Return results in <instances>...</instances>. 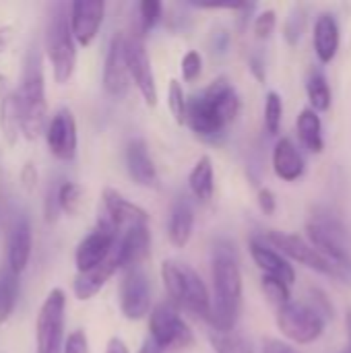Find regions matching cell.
Returning <instances> with one entry per match:
<instances>
[{
	"label": "cell",
	"instance_id": "cell-1",
	"mask_svg": "<svg viewBox=\"0 0 351 353\" xmlns=\"http://www.w3.org/2000/svg\"><path fill=\"white\" fill-rule=\"evenodd\" d=\"M240 114V95L228 77H217L201 95L186 99L184 124L203 141H219Z\"/></svg>",
	"mask_w": 351,
	"mask_h": 353
},
{
	"label": "cell",
	"instance_id": "cell-2",
	"mask_svg": "<svg viewBox=\"0 0 351 353\" xmlns=\"http://www.w3.org/2000/svg\"><path fill=\"white\" fill-rule=\"evenodd\" d=\"M211 277V327L217 331H234L242 310V271L232 242L219 240L215 244Z\"/></svg>",
	"mask_w": 351,
	"mask_h": 353
},
{
	"label": "cell",
	"instance_id": "cell-3",
	"mask_svg": "<svg viewBox=\"0 0 351 353\" xmlns=\"http://www.w3.org/2000/svg\"><path fill=\"white\" fill-rule=\"evenodd\" d=\"M19 103V124L21 134L27 141H35L48 124V101H46V83L41 68V54L37 48H31L25 58L21 85L14 91Z\"/></svg>",
	"mask_w": 351,
	"mask_h": 353
},
{
	"label": "cell",
	"instance_id": "cell-4",
	"mask_svg": "<svg viewBox=\"0 0 351 353\" xmlns=\"http://www.w3.org/2000/svg\"><path fill=\"white\" fill-rule=\"evenodd\" d=\"M161 281L170 296V302L178 310H188L194 316L211 323V296L201 279V275L186 263L163 261L161 263Z\"/></svg>",
	"mask_w": 351,
	"mask_h": 353
},
{
	"label": "cell",
	"instance_id": "cell-5",
	"mask_svg": "<svg viewBox=\"0 0 351 353\" xmlns=\"http://www.w3.org/2000/svg\"><path fill=\"white\" fill-rule=\"evenodd\" d=\"M308 242L319 250L341 275L343 281H351V236L345 225L329 211H317L306 223Z\"/></svg>",
	"mask_w": 351,
	"mask_h": 353
},
{
	"label": "cell",
	"instance_id": "cell-6",
	"mask_svg": "<svg viewBox=\"0 0 351 353\" xmlns=\"http://www.w3.org/2000/svg\"><path fill=\"white\" fill-rule=\"evenodd\" d=\"M46 52L52 62L54 81L58 85H66L72 79L77 66V43L70 31L66 4H56L52 8L46 33Z\"/></svg>",
	"mask_w": 351,
	"mask_h": 353
},
{
	"label": "cell",
	"instance_id": "cell-7",
	"mask_svg": "<svg viewBox=\"0 0 351 353\" xmlns=\"http://www.w3.org/2000/svg\"><path fill=\"white\" fill-rule=\"evenodd\" d=\"M275 321L283 337L298 345H310L319 341L325 333V319L304 302L290 300L285 306L277 308Z\"/></svg>",
	"mask_w": 351,
	"mask_h": 353
},
{
	"label": "cell",
	"instance_id": "cell-8",
	"mask_svg": "<svg viewBox=\"0 0 351 353\" xmlns=\"http://www.w3.org/2000/svg\"><path fill=\"white\" fill-rule=\"evenodd\" d=\"M265 244H269L273 250H277L281 256H285L288 261H294V263H300L321 275H329V277H335V279H341L339 271L319 252L310 246L308 240L296 236V234H285V232H279V230H267L265 234L259 236Z\"/></svg>",
	"mask_w": 351,
	"mask_h": 353
},
{
	"label": "cell",
	"instance_id": "cell-9",
	"mask_svg": "<svg viewBox=\"0 0 351 353\" xmlns=\"http://www.w3.org/2000/svg\"><path fill=\"white\" fill-rule=\"evenodd\" d=\"M149 331V337L161 350H188L194 345V335L190 327L184 323L180 310L172 302H161L151 310Z\"/></svg>",
	"mask_w": 351,
	"mask_h": 353
},
{
	"label": "cell",
	"instance_id": "cell-10",
	"mask_svg": "<svg viewBox=\"0 0 351 353\" xmlns=\"http://www.w3.org/2000/svg\"><path fill=\"white\" fill-rule=\"evenodd\" d=\"M64 314H66V294L60 288H54L46 296L37 314V323H35L37 353H62Z\"/></svg>",
	"mask_w": 351,
	"mask_h": 353
},
{
	"label": "cell",
	"instance_id": "cell-11",
	"mask_svg": "<svg viewBox=\"0 0 351 353\" xmlns=\"http://www.w3.org/2000/svg\"><path fill=\"white\" fill-rule=\"evenodd\" d=\"M124 56H126V68H128L130 81L137 85L145 103L149 108H155L157 105V85H155V74H153L151 60H149V54L145 48V39L141 33L126 37Z\"/></svg>",
	"mask_w": 351,
	"mask_h": 353
},
{
	"label": "cell",
	"instance_id": "cell-12",
	"mask_svg": "<svg viewBox=\"0 0 351 353\" xmlns=\"http://www.w3.org/2000/svg\"><path fill=\"white\" fill-rule=\"evenodd\" d=\"M151 310V285L141 267L126 269L120 281V312L128 321H141Z\"/></svg>",
	"mask_w": 351,
	"mask_h": 353
},
{
	"label": "cell",
	"instance_id": "cell-13",
	"mask_svg": "<svg viewBox=\"0 0 351 353\" xmlns=\"http://www.w3.org/2000/svg\"><path fill=\"white\" fill-rule=\"evenodd\" d=\"M46 143L60 161H72L77 155V120L68 108H60L46 124Z\"/></svg>",
	"mask_w": 351,
	"mask_h": 353
},
{
	"label": "cell",
	"instance_id": "cell-14",
	"mask_svg": "<svg viewBox=\"0 0 351 353\" xmlns=\"http://www.w3.org/2000/svg\"><path fill=\"white\" fill-rule=\"evenodd\" d=\"M101 203H103V213H99V219L110 223L116 232L120 230L126 232L130 228L149 225V213L143 207L128 201L126 196H122L114 188L103 190Z\"/></svg>",
	"mask_w": 351,
	"mask_h": 353
},
{
	"label": "cell",
	"instance_id": "cell-15",
	"mask_svg": "<svg viewBox=\"0 0 351 353\" xmlns=\"http://www.w3.org/2000/svg\"><path fill=\"white\" fill-rule=\"evenodd\" d=\"M106 17V2L103 0H74L68 6V21L70 31L77 46H91L99 33V27Z\"/></svg>",
	"mask_w": 351,
	"mask_h": 353
},
{
	"label": "cell",
	"instance_id": "cell-16",
	"mask_svg": "<svg viewBox=\"0 0 351 353\" xmlns=\"http://www.w3.org/2000/svg\"><path fill=\"white\" fill-rule=\"evenodd\" d=\"M124 43H126V35L118 31L110 41V48L106 54V64H103V89L114 99H122L130 87Z\"/></svg>",
	"mask_w": 351,
	"mask_h": 353
},
{
	"label": "cell",
	"instance_id": "cell-17",
	"mask_svg": "<svg viewBox=\"0 0 351 353\" xmlns=\"http://www.w3.org/2000/svg\"><path fill=\"white\" fill-rule=\"evenodd\" d=\"M118 244V242H116ZM120 271V256H118V248L114 246V250L110 252V256L106 261H101L99 265H95L89 271L77 273L74 283H72V294L77 300H91L93 296H97L101 292V288Z\"/></svg>",
	"mask_w": 351,
	"mask_h": 353
},
{
	"label": "cell",
	"instance_id": "cell-18",
	"mask_svg": "<svg viewBox=\"0 0 351 353\" xmlns=\"http://www.w3.org/2000/svg\"><path fill=\"white\" fill-rule=\"evenodd\" d=\"M118 242V234L116 232H110V230H101L97 228L95 232H91L87 238L81 240V244L77 246V252H74V265H77V271L83 273V271H89L93 269L95 265H99L101 261H106L110 256V252L114 250Z\"/></svg>",
	"mask_w": 351,
	"mask_h": 353
},
{
	"label": "cell",
	"instance_id": "cell-19",
	"mask_svg": "<svg viewBox=\"0 0 351 353\" xmlns=\"http://www.w3.org/2000/svg\"><path fill=\"white\" fill-rule=\"evenodd\" d=\"M248 248H250V256H252L254 265L263 271V275L279 279V281L288 283L290 288L294 285L296 271H294L292 263L285 256H281L277 250H273L269 244H265L259 236L250 240Z\"/></svg>",
	"mask_w": 351,
	"mask_h": 353
},
{
	"label": "cell",
	"instance_id": "cell-20",
	"mask_svg": "<svg viewBox=\"0 0 351 353\" xmlns=\"http://www.w3.org/2000/svg\"><path fill=\"white\" fill-rule=\"evenodd\" d=\"M118 256H120V269H137L141 267L149 254H151V232L149 225H139L130 228L118 238Z\"/></svg>",
	"mask_w": 351,
	"mask_h": 353
},
{
	"label": "cell",
	"instance_id": "cell-21",
	"mask_svg": "<svg viewBox=\"0 0 351 353\" xmlns=\"http://www.w3.org/2000/svg\"><path fill=\"white\" fill-rule=\"evenodd\" d=\"M126 170L128 176L134 180V184L143 188H157L159 176L157 168L149 155V147L143 139H132L126 145Z\"/></svg>",
	"mask_w": 351,
	"mask_h": 353
},
{
	"label": "cell",
	"instance_id": "cell-22",
	"mask_svg": "<svg viewBox=\"0 0 351 353\" xmlns=\"http://www.w3.org/2000/svg\"><path fill=\"white\" fill-rule=\"evenodd\" d=\"M31 248H33V234H31V225L27 221V217H19L14 219L10 232H8V271L12 275H21L31 259Z\"/></svg>",
	"mask_w": 351,
	"mask_h": 353
},
{
	"label": "cell",
	"instance_id": "cell-23",
	"mask_svg": "<svg viewBox=\"0 0 351 353\" xmlns=\"http://www.w3.org/2000/svg\"><path fill=\"white\" fill-rule=\"evenodd\" d=\"M339 41H341V31H339V23L335 14L333 12L319 14L314 21V29H312V43L323 64H329L335 60L339 52Z\"/></svg>",
	"mask_w": 351,
	"mask_h": 353
},
{
	"label": "cell",
	"instance_id": "cell-24",
	"mask_svg": "<svg viewBox=\"0 0 351 353\" xmlns=\"http://www.w3.org/2000/svg\"><path fill=\"white\" fill-rule=\"evenodd\" d=\"M273 170L275 176L283 182H296L304 176L306 172V163L302 153L298 151V147L294 145L292 139L283 137L275 143L273 149Z\"/></svg>",
	"mask_w": 351,
	"mask_h": 353
},
{
	"label": "cell",
	"instance_id": "cell-25",
	"mask_svg": "<svg viewBox=\"0 0 351 353\" xmlns=\"http://www.w3.org/2000/svg\"><path fill=\"white\" fill-rule=\"evenodd\" d=\"M192 230H194V209L186 199H178L172 205L170 223H168V236L172 246L184 248L192 238Z\"/></svg>",
	"mask_w": 351,
	"mask_h": 353
},
{
	"label": "cell",
	"instance_id": "cell-26",
	"mask_svg": "<svg viewBox=\"0 0 351 353\" xmlns=\"http://www.w3.org/2000/svg\"><path fill=\"white\" fill-rule=\"evenodd\" d=\"M296 130L300 137V143L304 145V149H308L310 153L319 155L325 151V137H323V124H321V116L310 110L304 108L296 120Z\"/></svg>",
	"mask_w": 351,
	"mask_h": 353
},
{
	"label": "cell",
	"instance_id": "cell-27",
	"mask_svg": "<svg viewBox=\"0 0 351 353\" xmlns=\"http://www.w3.org/2000/svg\"><path fill=\"white\" fill-rule=\"evenodd\" d=\"M188 188L201 203H209L215 192V170L209 155H201L188 174Z\"/></svg>",
	"mask_w": 351,
	"mask_h": 353
},
{
	"label": "cell",
	"instance_id": "cell-28",
	"mask_svg": "<svg viewBox=\"0 0 351 353\" xmlns=\"http://www.w3.org/2000/svg\"><path fill=\"white\" fill-rule=\"evenodd\" d=\"M0 130H2V137L6 139L8 145H14L19 134H21L17 93L6 89V87L0 95Z\"/></svg>",
	"mask_w": 351,
	"mask_h": 353
},
{
	"label": "cell",
	"instance_id": "cell-29",
	"mask_svg": "<svg viewBox=\"0 0 351 353\" xmlns=\"http://www.w3.org/2000/svg\"><path fill=\"white\" fill-rule=\"evenodd\" d=\"M306 93H308V99H310V110H314L317 114L327 112L331 108V103H333L331 85H329L325 72L319 66L310 68V74L306 79Z\"/></svg>",
	"mask_w": 351,
	"mask_h": 353
},
{
	"label": "cell",
	"instance_id": "cell-30",
	"mask_svg": "<svg viewBox=\"0 0 351 353\" xmlns=\"http://www.w3.org/2000/svg\"><path fill=\"white\" fill-rule=\"evenodd\" d=\"M209 341L215 353H254L248 339L236 331H209Z\"/></svg>",
	"mask_w": 351,
	"mask_h": 353
},
{
	"label": "cell",
	"instance_id": "cell-31",
	"mask_svg": "<svg viewBox=\"0 0 351 353\" xmlns=\"http://www.w3.org/2000/svg\"><path fill=\"white\" fill-rule=\"evenodd\" d=\"M56 205H58V211H62L64 215L77 217L85 205V188L77 182L60 184V188L56 192Z\"/></svg>",
	"mask_w": 351,
	"mask_h": 353
},
{
	"label": "cell",
	"instance_id": "cell-32",
	"mask_svg": "<svg viewBox=\"0 0 351 353\" xmlns=\"http://www.w3.org/2000/svg\"><path fill=\"white\" fill-rule=\"evenodd\" d=\"M19 298V277L6 271L0 279V325L6 323L17 306Z\"/></svg>",
	"mask_w": 351,
	"mask_h": 353
},
{
	"label": "cell",
	"instance_id": "cell-33",
	"mask_svg": "<svg viewBox=\"0 0 351 353\" xmlns=\"http://www.w3.org/2000/svg\"><path fill=\"white\" fill-rule=\"evenodd\" d=\"M283 120V101L277 91H269L265 99V128L269 134H277Z\"/></svg>",
	"mask_w": 351,
	"mask_h": 353
},
{
	"label": "cell",
	"instance_id": "cell-34",
	"mask_svg": "<svg viewBox=\"0 0 351 353\" xmlns=\"http://www.w3.org/2000/svg\"><path fill=\"white\" fill-rule=\"evenodd\" d=\"M261 288H263L265 298H267L275 308H281V306H285V304L292 300L290 285H288V283H283V281H279V279H273V277L263 275V279H261Z\"/></svg>",
	"mask_w": 351,
	"mask_h": 353
},
{
	"label": "cell",
	"instance_id": "cell-35",
	"mask_svg": "<svg viewBox=\"0 0 351 353\" xmlns=\"http://www.w3.org/2000/svg\"><path fill=\"white\" fill-rule=\"evenodd\" d=\"M304 27H306V10L304 6H294V10L290 12L288 21H285V27H283V37L290 46H298V41L302 39V33H304Z\"/></svg>",
	"mask_w": 351,
	"mask_h": 353
},
{
	"label": "cell",
	"instance_id": "cell-36",
	"mask_svg": "<svg viewBox=\"0 0 351 353\" xmlns=\"http://www.w3.org/2000/svg\"><path fill=\"white\" fill-rule=\"evenodd\" d=\"M168 108L176 120V124L184 126V118H186V97H184V89L180 85V81H170V89H168Z\"/></svg>",
	"mask_w": 351,
	"mask_h": 353
},
{
	"label": "cell",
	"instance_id": "cell-37",
	"mask_svg": "<svg viewBox=\"0 0 351 353\" xmlns=\"http://www.w3.org/2000/svg\"><path fill=\"white\" fill-rule=\"evenodd\" d=\"M161 10H163V4L159 0H143L139 4V17H141V35L149 33L157 21L161 19Z\"/></svg>",
	"mask_w": 351,
	"mask_h": 353
},
{
	"label": "cell",
	"instance_id": "cell-38",
	"mask_svg": "<svg viewBox=\"0 0 351 353\" xmlns=\"http://www.w3.org/2000/svg\"><path fill=\"white\" fill-rule=\"evenodd\" d=\"M180 70H182V79L186 83H194L201 72H203V58L197 50H190L184 54L182 62H180Z\"/></svg>",
	"mask_w": 351,
	"mask_h": 353
},
{
	"label": "cell",
	"instance_id": "cell-39",
	"mask_svg": "<svg viewBox=\"0 0 351 353\" xmlns=\"http://www.w3.org/2000/svg\"><path fill=\"white\" fill-rule=\"evenodd\" d=\"M275 25H277V12L275 10H263L254 19V35H257V39H269L271 33L275 31Z\"/></svg>",
	"mask_w": 351,
	"mask_h": 353
},
{
	"label": "cell",
	"instance_id": "cell-40",
	"mask_svg": "<svg viewBox=\"0 0 351 353\" xmlns=\"http://www.w3.org/2000/svg\"><path fill=\"white\" fill-rule=\"evenodd\" d=\"M62 353H89V339L85 335V331L77 329L68 335V339L64 341Z\"/></svg>",
	"mask_w": 351,
	"mask_h": 353
},
{
	"label": "cell",
	"instance_id": "cell-41",
	"mask_svg": "<svg viewBox=\"0 0 351 353\" xmlns=\"http://www.w3.org/2000/svg\"><path fill=\"white\" fill-rule=\"evenodd\" d=\"M257 203H259V209L265 213V215H273L275 209H277V201H275V194L273 190L269 188H261L259 194H257Z\"/></svg>",
	"mask_w": 351,
	"mask_h": 353
},
{
	"label": "cell",
	"instance_id": "cell-42",
	"mask_svg": "<svg viewBox=\"0 0 351 353\" xmlns=\"http://www.w3.org/2000/svg\"><path fill=\"white\" fill-rule=\"evenodd\" d=\"M312 296H314V304H312V308L323 316V314H327L329 319L333 316V306H331V302H329V298H327V294H323L321 290H312Z\"/></svg>",
	"mask_w": 351,
	"mask_h": 353
},
{
	"label": "cell",
	"instance_id": "cell-43",
	"mask_svg": "<svg viewBox=\"0 0 351 353\" xmlns=\"http://www.w3.org/2000/svg\"><path fill=\"white\" fill-rule=\"evenodd\" d=\"M19 178H21V184H23L25 190H33L35 184H37V170H35V165H33L31 161H27V163L23 165Z\"/></svg>",
	"mask_w": 351,
	"mask_h": 353
},
{
	"label": "cell",
	"instance_id": "cell-44",
	"mask_svg": "<svg viewBox=\"0 0 351 353\" xmlns=\"http://www.w3.org/2000/svg\"><path fill=\"white\" fill-rule=\"evenodd\" d=\"M263 353H298L292 345L279 341V339H265L263 343Z\"/></svg>",
	"mask_w": 351,
	"mask_h": 353
},
{
	"label": "cell",
	"instance_id": "cell-45",
	"mask_svg": "<svg viewBox=\"0 0 351 353\" xmlns=\"http://www.w3.org/2000/svg\"><path fill=\"white\" fill-rule=\"evenodd\" d=\"M250 70H252V74L261 81V83H265V62H263V56H259V54H254V56H250Z\"/></svg>",
	"mask_w": 351,
	"mask_h": 353
},
{
	"label": "cell",
	"instance_id": "cell-46",
	"mask_svg": "<svg viewBox=\"0 0 351 353\" xmlns=\"http://www.w3.org/2000/svg\"><path fill=\"white\" fill-rule=\"evenodd\" d=\"M106 353H128V347H126V343H124L120 337H112V339L108 341Z\"/></svg>",
	"mask_w": 351,
	"mask_h": 353
},
{
	"label": "cell",
	"instance_id": "cell-47",
	"mask_svg": "<svg viewBox=\"0 0 351 353\" xmlns=\"http://www.w3.org/2000/svg\"><path fill=\"white\" fill-rule=\"evenodd\" d=\"M139 353H163V350H161V347H159L151 337H147V339L143 341V345H141Z\"/></svg>",
	"mask_w": 351,
	"mask_h": 353
},
{
	"label": "cell",
	"instance_id": "cell-48",
	"mask_svg": "<svg viewBox=\"0 0 351 353\" xmlns=\"http://www.w3.org/2000/svg\"><path fill=\"white\" fill-rule=\"evenodd\" d=\"M345 329H348V337H350L351 347V308H348V312H345Z\"/></svg>",
	"mask_w": 351,
	"mask_h": 353
},
{
	"label": "cell",
	"instance_id": "cell-49",
	"mask_svg": "<svg viewBox=\"0 0 351 353\" xmlns=\"http://www.w3.org/2000/svg\"><path fill=\"white\" fill-rule=\"evenodd\" d=\"M343 353H351V347H348V350H345V352Z\"/></svg>",
	"mask_w": 351,
	"mask_h": 353
}]
</instances>
